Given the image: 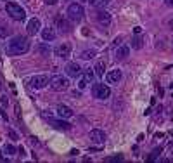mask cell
Returning <instances> with one entry per match:
<instances>
[{
  "label": "cell",
  "instance_id": "obj_1",
  "mask_svg": "<svg viewBox=\"0 0 173 163\" xmlns=\"http://www.w3.org/2000/svg\"><path fill=\"white\" fill-rule=\"evenodd\" d=\"M28 50H29V40L24 35H16L7 43V52L10 56H21V54H26Z\"/></svg>",
  "mask_w": 173,
  "mask_h": 163
},
{
  "label": "cell",
  "instance_id": "obj_2",
  "mask_svg": "<svg viewBox=\"0 0 173 163\" xmlns=\"http://www.w3.org/2000/svg\"><path fill=\"white\" fill-rule=\"evenodd\" d=\"M5 10H7V14H9L12 19H16V21H24V19H26L24 9H23L21 5L14 3V2H7V3H5Z\"/></svg>",
  "mask_w": 173,
  "mask_h": 163
},
{
  "label": "cell",
  "instance_id": "obj_3",
  "mask_svg": "<svg viewBox=\"0 0 173 163\" xmlns=\"http://www.w3.org/2000/svg\"><path fill=\"white\" fill-rule=\"evenodd\" d=\"M83 16H85V9H83V5L81 3H71L69 7H68V17H69V21H73V23H80L81 19H83Z\"/></svg>",
  "mask_w": 173,
  "mask_h": 163
},
{
  "label": "cell",
  "instance_id": "obj_4",
  "mask_svg": "<svg viewBox=\"0 0 173 163\" xmlns=\"http://www.w3.org/2000/svg\"><path fill=\"white\" fill-rule=\"evenodd\" d=\"M49 83H50V89L55 90V92L68 90V87H69V80H68V76H62V75H55V76H52Z\"/></svg>",
  "mask_w": 173,
  "mask_h": 163
},
{
  "label": "cell",
  "instance_id": "obj_5",
  "mask_svg": "<svg viewBox=\"0 0 173 163\" xmlns=\"http://www.w3.org/2000/svg\"><path fill=\"white\" fill-rule=\"evenodd\" d=\"M92 94L95 99H107L111 96V89H109V85H104V83H94Z\"/></svg>",
  "mask_w": 173,
  "mask_h": 163
},
{
  "label": "cell",
  "instance_id": "obj_6",
  "mask_svg": "<svg viewBox=\"0 0 173 163\" xmlns=\"http://www.w3.org/2000/svg\"><path fill=\"white\" fill-rule=\"evenodd\" d=\"M66 75L71 76V78H80V76L83 75V69H81V66H80L78 63H68V66H66Z\"/></svg>",
  "mask_w": 173,
  "mask_h": 163
},
{
  "label": "cell",
  "instance_id": "obj_7",
  "mask_svg": "<svg viewBox=\"0 0 173 163\" xmlns=\"http://www.w3.org/2000/svg\"><path fill=\"white\" fill-rule=\"evenodd\" d=\"M54 54L55 57H61V59H68L69 54H71V45L69 43H61L54 49Z\"/></svg>",
  "mask_w": 173,
  "mask_h": 163
},
{
  "label": "cell",
  "instance_id": "obj_8",
  "mask_svg": "<svg viewBox=\"0 0 173 163\" xmlns=\"http://www.w3.org/2000/svg\"><path fill=\"white\" fill-rule=\"evenodd\" d=\"M49 82H50V80H49V76H47V75H36V76H33V78H31V87L38 90V89L47 87V85H49Z\"/></svg>",
  "mask_w": 173,
  "mask_h": 163
},
{
  "label": "cell",
  "instance_id": "obj_9",
  "mask_svg": "<svg viewBox=\"0 0 173 163\" xmlns=\"http://www.w3.org/2000/svg\"><path fill=\"white\" fill-rule=\"evenodd\" d=\"M95 19H97V23H99L101 26H109V24H111V14H109L107 10H104V9H99V10H97Z\"/></svg>",
  "mask_w": 173,
  "mask_h": 163
},
{
  "label": "cell",
  "instance_id": "obj_10",
  "mask_svg": "<svg viewBox=\"0 0 173 163\" xmlns=\"http://www.w3.org/2000/svg\"><path fill=\"white\" fill-rule=\"evenodd\" d=\"M26 30H28L29 35H36L38 31H42V23H40V19H38V17H31V19L28 21V24H26Z\"/></svg>",
  "mask_w": 173,
  "mask_h": 163
},
{
  "label": "cell",
  "instance_id": "obj_11",
  "mask_svg": "<svg viewBox=\"0 0 173 163\" xmlns=\"http://www.w3.org/2000/svg\"><path fill=\"white\" fill-rule=\"evenodd\" d=\"M90 139L95 144H104L106 142V132L101 130V129H94V130H90Z\"/></svg>",
  "mask_w": 173,
  "mask_h": 163
},
{
  "label": "cell",
  "instance_id": "obj_12",
  "mask_svg": "<svg viewBox=\"0 0 173 163\" xmlns=\"http://www.w3.org/2000/svg\"><path fill=\"white\" fill-rule=\"evenodd\" d=\"M55 113H57L59 118H64V120H68V118L73 116V109L69 106H66V104H59L57 109H55Z\"/></svg>",
  "mask_w": 173,
  "mask_h": 163
},
{
  "label": "cell",
  "instance_id": "obj_13",
  "mask_svg": "<svg viewBox=\"0 0 173 163\" xmlns=\"http://www.w3.org/2000/svg\"><path fill=\"white\" fill-rule=\"evenodd\" d=\"M68 19H69V17H68ZM68 19H66L64 16H61V14L55 17V24H57V26L61 28V31H64V33L71 31V24H69V21H68Z\"/></svg>",
  "mask_w": 173,
  "mask_h": 163
},
{
  "label": "cell",
  "instance_id": "obj_14",
  "mask_svg": "<svg viewBox=\"0 0 173 163\" xmlns=\"http://www.w3.org/2000/svg\"><path fill=\"white\" fill-rule=\"evenodd\" d=\"M121 71L120 69H111V71H107L106 73V80H107V83H118L120 80H121Z\"/></svg>",
  "mask_w": 173,
  "mask_h": 163
},
{
  "label": "cell",
  "instance_id": "obj_15",
  "mask_svg": "<svg viewBox=\"0 0 173 163\" xmlns=\"http://www.w3.org/2000/svg\"><path fill=\"white\" fill-rule=\"evenodd\" d=\"M49 123L52 127H55L57 130H69L71 129V125L68 122H64V118H61V120H49Z\"/></svg>",
  "mask_w": 173,
  "mask_h": 163
},
{
  "label": "cell",
  "instance_id": "obj_16",
  "mask_svg": "<svg viewBox=\"0 0 173 163\" xmlns=\"http://www.w3.org/2000/svg\"><path fill=\"white\" fill-rule=\"evenodd\" d=\"M40 33H42V38H43L45 42H52V40H55V36H57L55 31H54V28H49V26L43 28Z\"/></svg>",
  "mask_w": 173,
  "mask_h": 163
},
{
  "label": "cell",
  "instance_id": "obj_17",
  "mask_svg": "<svg viewBox=\"0 0 173 163\" xmlns=\"http://www.w3.org/2000/svg\"><path fill=\"white\" fill-rule=\"evenodd\" d=\"M128 54H130V47L128 45H120L116 49V57L118 59H125V57H128Z\"/></svg>",
  "mask_w": 173,
  "mask_h": 163
},
{
  "label": "cell",
  "instance_id": "obj_18",
  "mask_svg": "<svg viewBox=\"0 0 173 163\" xmlns=\"http://www.w3.org/2000/svg\"><path fill=\"white\" fill-rule=\"evenodd\" d=\"M94 71H95L97 76H104V71H106V64H104V61H99V63L95 64Z\"/></svg>",
  "mask_w": 173,
  "mask_h": 163
},
{
  "label": "cell",
  "instance_id": "obj_19",
  "mask_svg": "<svg viewBox=\"0 0 173 163\" xmlns=\"http://www.w3.org/2000/svg\"><path fill=\"white\" fill-rule=\"evenodd\" d=\"M88 3L92 7H97V9H104L109 3V0H88Z\"/></svg>",
  "mask_w": 173,
  "mask_h": 163
},
{
  "label": "cell",
  "instance_id": "obj_20",
  "mask_svg": "<svg viewBox=\"0 0 173 163\" xmlns=\"http://www.w3.org/2000/svg\"><path fill=\"white\" fill-rule=\"evenodd\" d=\"M94 76H95V71H94V68H87V69L83 71V78H85L87 82H92V80H94Z\"/></svg>",
  "mask_w": 173,
  "mask_h": 163
},
{
  "label": "cell",
  "instance_id": "obj_21",
  "mask_svg": "<svg viewBox=\"0 0 173 163\" xmlns=\"http://www.w3.org/2000/svg\"><path fill=\"white\" fill-rule=\"evenodd\" d=\"M142 45H144V42H142V38L137 35V36L132 40V49H137V50H139V49H142Z\"/></svg>",
  "mask_w": 173,
  "mask_h": 163
},
{
  "label": "cell",
  "instance_id": "obj_22",
  "mask_svg": "<svg viewBox=\"0 0 173 163\" xmlns=\"http://www.w3.org/2000/svg\"><path fill=\"white\" fill-rule=\"evenodd\" d=\"M3 151H5L7 155H16V153H17V149H16L12 144H5V146H3Z\"/></svg>",
  "mask_w": 173,
  "mask_h": 163
},
{
  "label": "cell",
  "instance_id": "obj_23",
  "mask_svg": "<svg viewBox=\"0 0 173 163\" xmlns=\"http://www.w3.org/2000/svg\"><path fill=\"white\" fill-rule=\"evenodd\" d=\"M95 56V50H83L81 52V59H92Z\"/></svg>",
  "mask_w": 173,
  "mask_h": 163
},
{
  "label": "cell",
  "instance_id": "obj_24",
  "mask_svg": "<svg viewBox=\"0 0 173 163\" xmlns=\"http://www.w3.org/2000/svg\"><path fill=\"white\" fill-rule=\"evenodd\" d=\"M7 135H9L12 141H19V135H17V134H16L12 129H7Z\"/></svg>",
  "mask_w": 173,
  "mask_h": 163
},
{
  "label": "cell",
  "instance_id": "obj_25",
  "mask_svg": "<svg viewBox=\"0 0 173 163\" xmlns=\"http://www.w3.org/2000/svg\"><path fill=\"white\" fill-rule=\"evenodd\" d=\"M87 85H88V82H87L85 78H81V80L78 82V87H80V90H83V89H87Z\"/></svg>",
  "mask_w": 173,
  "mask_h": 163
},
{
  "label": "cell",
  "instance_id": "obj_26",
  "mask_svg": "<svg viewBox=\"0 0 173 163\" xmlns=\"http://www.w3.org/2000/svg\"><path fill=\"white\" fill-rule=\"evenodd\" d=\"M123 160V156L121 155H118V156H113V158H107V162H121Z\"/></svg>",
  "mask_w": 173,
  "mask_h": 163
},
{
  "label": "cell",
  "instance_id": "obj_27",
  "mask_svg": "<svg viewBox=\"0 0 173 163\" xmlns=\"http://www.w3.org/2000/svg\"><path fill=\"white\" fill-rule=\"evenodd\" d=\"M133 33H135V35H140V33H142V28H140V26H135V28H133Z\"/></svg>",
  "mask_w": 173,
  "mask_h": 163
},
{
  "label": "cell",
  "instance_id": "obj_28",
  "mask_svg": "<svg viewBox=\"0 0 173 163\" xmlns=\"http://www.w3.org/2000/svg\"><path fill=\"white\" fill-rule=\"evenodd\" d=\"M57 2H59V0H45V3H47V5H55Z\"/></svg>",
  "mask_w": 173,
  "mask_h": 163
},
{
  "label": "cell",
  "instance_id": "obj_29",
  "mask_svg": "<svg viewBox=\"0 0 173 163\" xmlns=\"http://www.w3.org/2000/svg\"><path fill=\"white\" fill-rule=\"evenodd\" d=\"M120 42H121V38H120V36H118V38H116V40H114V42H113V47H116V45H120Z\"/></svg>",
  "mask_w": 173,
  "mask_h": 163
},
{
  "label": "cell",
  "instance_id": "obj_30",
  "mask_svg": "<svg viewBox=\"0 0 173 163\" xmlns=\"http://www.w3.org/2000/svg\"><path fill=\"white\" fill-rule=\"evenodd\" d=\"M165 3H166L168 7H173V0H165Z\"/></svg>",
  "mask_w": 173,
  "mask_h": 163
},
{
  "label": "cell",
  "instance_id": "obj_31",
  "mask_svg": "<svg viewBox=\"0 0 173 163\" xmlns=\"http://www.w3.org/2000/svg\"><path fill=\"white\" fill-rule=\"evenodd\" d=\"M17 153H21V156H24V148H19V149H17Z\"/></svg>",
  "mask_w": 173,
  "mask_h": 163
},
{
  "label": "cell",
  "instance_id": "obj_32",
  "mask_svg": "<svg viewBox=\"0 0 173 163\" xmlns=\"http://www.w3.org/2000/svg\"><path fill=\"white\" fill-rule=\"evenodd\" d=\"M170 28H172V30H173V19H172V21H170Z\"/></svg>",
  "mask_w": 173,
  "mask_h": 163
},
{
  "label": "cell",
  "instance_id": "obj_33",
  "mask_svg": "<svg viewBox=\"0 0 173 163\" xmlns=\"http://www.w3.org/2000/svg\"><path fill=\"white\" fill-rule=\"evenodd\" d=\"M0 160H3V155H2V151H0Z\"/></svg>",
  "mask_w": 173,
  "mask_h": 163
},
{
  "label": "cell",
  "instance_id": "obj_34",
  "mask_svg": "<svg viewBox=\"0 0 173 163\" xmlns=\"http://www.w3.org/2000/svg\"><path fill=\"white\" fill-rule=\"evenodd\" d=\"M170 149H172V153H173V142H172V144H170Z\"/></svg>",
  "mask_w": 173,
  "mask_h": 163
},
{
  "label": "cell",
  "instance_id": "obj_35",
  "mask_svg": "<svg viewBox=\"0 0 173 163\" xmlns=\"http://www.w3.org/2000/svg\"><path fill=\"white\" fill-rule=\"evenodd\" d=\"M0 90H2V82H0Z\"/></svg>",
  "mask_w": 173,
  "mask_h": 163
},
{
  "label": "cell",
  "instance_id": "obj_36",
  "mask_svg": "<svg viewBox=\"0 0 173 163\" xmlns=\"http://www.w3.org/2000/svg\"><path fill=\"white\" fill-rule=\"evenodd\" d=\"M80 2H88V0H80Z\"/></svg>",
  "mask_w": 173,
  "mask_h": 163
}]
</instances>
